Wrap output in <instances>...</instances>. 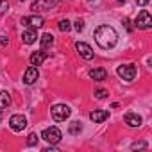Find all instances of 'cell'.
<instances>
[{
	"label": "cell",
	"instance_id": "6da1fadb",
	"mask_svg": "<svg viewBox=\"0 0 152 152\" xmlns=\"http://www.w3.org/2000/svg\"><path fill=\"white\" fill-rule=\"evenodd\" d=\"M95 41H97V45H99L100 48L109 50V48H113V47L116 45L118 34H116V31H115L113 27H109V25H100V27L95 31Z\"/></svg>",
	"mask_w": 152,
	"mask_h": 152
},
{
	"label": "cell",
	"instance_id": "7a4b0ae2",
	"mask_svg": "<svg viewBox=\"0 0 152 152\" xmlns=\"http://www.w3.org/2000/svg\"><path fill=\"white\" fill-rule=\"evenodd\" d=\"M134 25H136V29H141V31L150 29V27H152L150 13H148L147 9H141V11H140V15H138V16H136V20H134Z\"/></svg>",
	"mask_w": 152,
	"mask_h": 152
},
{
	"label": "cell",
	"instance_id": "3957f363",
	"mask_svg": "<svg viewBox=\"0 0 152 152\" xmlns=\"http://www.w3.org/2000/svg\"><path fill=\"white\" fill-rule=\"evenodd\" d=\"M50 113H52V118L56 122H63V120H66L70 116L72 109L68 106H64V104H56V106H52V111Z\"/></svg>",
	"mask_w": 152,
	"mask_h": 152
},
{
	"label": "cell",
	"instance_id": "277c9868",
	"mask_svg": "<svg viewBox=\"0 0 152 152\" xmlns=\"http://www.w3.org/2000/svg\"><path fill=\"white\" fill-rule=\"evenodd\" d=\"M61 131L57 129V127H47L43 132H41V138L45 140V141H48V143H52V145H56V143H59L61 141Z\"/></svg>",
	"mask_w": 152,
	"mask_h": 152
},
{
	"label": "cell",
	"instance_id": "5b68a950",
	"mask_svg": "<svg viewBox=\"0 0 152 152\" xmlns=\"http://www.w3.org/2000/svg\"><path fill=\"white\" fill-rule=\"evenodd\" d=\"M57 2L59 0H36V2H32L31 9L34 13H38V11H50L52 7L57 6Z\"/></svg>",
	"mask_w": 152,
	"mask_h": 152
},
{
	"label": "cell",
	"instance_id": "8992f818",
	"mask_svg": "<svg viewBox=\"0 0 152 152\" xmlns=\"http://www.w3.org/2000/svg\"><path fill=\"white\" fill-rule=\"evenodd\" d=\"M116 72L124 81H132L136 77V66L134 64H122V66H118Z\"/></svg>",
	"mask_w": 152,
	"mask_h": 152
},
{
	"label": "cell",
	"instance_id": "52a82bcc",
	"mask_svg": "<svg viewBox=\"0 0 152 152\" xmlns=\"http://www.w3.org/2000/svg\"><path fill=\"white\" fill-rule=\"evenodd\" d=\"M9 127H11L13 131L20 132V131H23V129L27 127V118H25L23 115H13V116L9 118Z\"/></svg>",
	"mask_w": 152,
	"mask_h": 152
},
{
	"label": "cell",
	"instance_id": "ba28073f",
	"mask_svg": "<svg viewBox=\"0 0 152 152\" xmlns=\"http://www.w3.org/2000/svg\"><path fill=\"white\" fill-rule=\"evenodd\" d=\"M75 48H77V52H79V56L83 57V59H86V61H90V59H93V56H95V52H93V48L88 45V43H83V41H77L75 43Z\"/></svg>",
	"mask_w": 152,
	"mask_h": 152
},
{
	"label": "cell",
	"instance_id": "9c48e42d",
	"mask_svg": "<svg viewBox=\"0 0 152 152\" xmlns=\"http://www.w3.org/2000/svg\"><path fill=\"white\" fill-rule=\"evenodd\" d=\"M22 23L25 27H32V29H38V27H43L45 20L43 16H38V15H31V16H23L22 18Z\"/></svg>",
	"mask_w": 152,
	"mask_h": 152
},
{
	"label": "cell",
	"instance_id": "30bf717a",
	"mask_svg": "<svg viewBox=\"0 0 152 152\" xmlns=\"http://www.w3.org/2000/svg\"><path fill=\"white\" fill-rule=\"evenodd\" d=\"M38 77H39L38 68H36V66H29V68L25 70V73H23V83H25V84H34V83L38 81Z\"/></svg>",
	"mask_w": 152,
	"mask_h": 152
},
{
	"label": "cell",
	"instance_id": "8fae6325",
	"mask_svg": "<svg viewBox=\"0 0 152 152\" xmlns=\"http://www.w3.org/2000/svg\"><path fill=\"white\" fill-rule=\"evenodd\" d=\"M38 39V32H36V29H25L23 31V34H22V41L25 43V45H32L34 41Z\"/></svg>",
	"mask_w": 152,
	"mask_h": 152
},
{
	"label": "cell",
	"instance_id": "7c38bea8",
	"mask_svg": "<svg viewBox=\"0 0 152 152\" xmlns=\"http://www.w3.org/2000/svg\"><path fill=\"white\" fill-rule=\"evenodd\" d=\"M106 118H109V113H107L106 109H95V111L90 113V120L95 122V124H100V122H104Z\"/></svg>",
	"mask_w": 152,
	"mask_h": 152
},
{
	"label": "cell",
	"instance_id": "4fadbf2b",
	"mask_svg": "<svg viewBox=\"0 0 152 152\" xmlns=\"http://www.w3.org/2000/svg\"><path fill=\"white\" fill-rule=\"evenodd\" d=\"M124 122L129 125V127H140L141 125V116L136 115V113H127L124 116Z\"/></svg>",
	"mask_w": 152,
	"mask_h": 152
},
{
	"label": "cell",
	"instance_id": "5bb4252c",
	"mask_svg": "<svg viewBox=\"0 0 152 152\" xmlns=\"http://www.w3.org/2000/svg\"><path fill=\"white\" fill-rule=\"evenodd\" d=\"M106 77H107V72L104 68H93V70H90V79H93V81H106Z\"/></svg>",
	"mask_w": 152,
	"mask_h": 152
},
{
	"label": "cell",
	"instance_id": "9a60e30c",
	"mask_svg": "<svg viewBox=\"0 0 152 152\" xmlns=\"http://www.w3.org/2000/svg\"><path fill=\"white\" fill-rule=\"evenodd\" d=\"M45 59H47V54H45L43 50H39V52H32V54H31V64H32V66H39Z\"/></svg>",
	"mask_w": 152,
	"mask_h": 152
},
{
	"label": "cell",
	"instance_id": "2e32d148",
	"mask_svg": "<svg viewBox=\"0 0 152 152\" xmlns=\"http://www.w3.org/2000/svg\"><path fill=\"white\" fill-rule=\"evenodd\" d=\"M52 43H54V36H52L50 32H45V34L41 36V50L52 47Z\"/></svg>",
	"mask_w": 152,
	"mask_h": 152
},
{
	"label": "cell",
	"instance_id": "e0dca14e",
	"mask_svg": "<svg viewBox=\"0 0 152 152\" xmlns=\"http://www.w3.org/2000/svg\"><path fill=\"white\" fill-rule=\"evenodd\" d=\"M9 104H11V95L7 91H0V109L9 107Z\"/></svg>",
	"mask_w": 152,
	"mask_h": 152
},
{
	"label": "cell",
	"instance_id": "ac0fdd59",
	"mask_svg": "<svg viewBox=\"0 0 152 152\" xmlns=\"http://www.w3.org/2000/svg\"><path fill=\"white\" fill-rule=\"evenodd\" d=\"M81 131H83V125H81V122H72L70 124V127H68V132L70 134H81Z\"/></svg>",
	"mask_w": 152,
	"mask_h": 152
},
{
	"label": "cell",
	"instance_id": "d6986e66",
	"mask_svg": "<svg viewBox=\"0 0 152 152\" xmlns=\"http://www.w3.org/2000/svg\"><path fill=\"white\" fill-rule=\"evenodd\" d=\"M57 29H59L61 32H68V31L72 29V25H70V22H68V20H59V23H57Z\"/></svg>",
	"mask_w": 152,
	"mask_h": 152
},
{
	"label": "cell",
	"instance_id": "ffe728a7",
	"mask_svg": "<svg viewBox=\"0 0 152 152\" xmlns=\"http://www.w3.org/2000/svg\"><path fill=\"white\" fill-rule=\"evenodd\" d=\"M7 9H9V2L7 0H0V16H2Z\"/></svg>",
	"mask_w": 152,
	"mask_h": 152
},
{
	"label": "cell",
	"instance_id": "44dd1931",
	"mask_svg": "<svg viewBox=\"0 0 152 152\" xmlns=\"http://www.w3.org/2000/svg\"><path fill=\"white\" fill-rule=\"evenodd\" d=\"M36 143H38V136H36L34 132H32V134H29V138H27V145H29V147H32V145H36Z\"/></svg>",
	"mask_w": 152,
	"mask_h": 152
},
{
	"label": "cell",
	"instance_id": "7402d4cb",
	"mask_svg": "<svg viewBox=\"0 0 152 152\" xmlns=\"http://www.w3.org/2000/svg\"><path fill=\"white\" fill-rule=\"evenodd\" d=\"M109 93H107V90H95V97L97 99H106Z\"/></svg>",
	"mask_w": 152,
	"mask_h": 152
},
{
	"label": "cell",
	"instance_id": "603a6c76",
	"mask_svg": "<svg viewBox=\"0 0 152 152\" xmlns=\"http://www.w3.org/2000/svg\"><path fill=\"white\" fill-rule=\"evenodd\" d=\"M138 148H147V143H145V141H136V143H132V150H138Z\"/></svg>",
	"mask_w": 152,
	"mask_h": 152
},
{
	"label": "cell",
	"instance_id": "cb8c5ba5",
	"mask_svg": "<svg viewBox=\"0 0 152 152\" xmlns=\"http://www.w3.org/2000/svg\"><path fill=\"white\" fill-rule=\"evenodd\" d=\"M73 27H75V31H79V32H81V31L84 29V22H83V20H77Z\"/></svg>",
	"mask_w": 152,
	"mask_h": 152
},
{
	"label": "cell",
	"instance_id": "d4e9b609",
	"mask_svg": "<svg viewBox=\"0 0 152 152\" xmlns=\"http://www.w3.org/2000/svg\"><path fill=\"white\" fill-rule=\"evenodd\" d=\"M7 45H9V38L0 36V47H7Z\"/></svg>",
	"mask_w": 152,
	"mask_h": 152
},
{
	"label": "cell",
	"instance_id": "484cf974",
	"mask_svg": "<svg viewBox=\"0 0 152 152\" xmlns=\"http://www.w3.org/2000/svg\"><path fill=\"white\" fill-rule=\"evenodd\" d=\"M124 25H125V27H127V31H129V32H131V31H132V27H131V25H129V20H127V18H125V20H124Z\"/></svg>",
	"mask_w": 152,
	"mask_h": 152
},
{
	"label": "cell",
	"instance_id": "4316f807",
	"mask_svg": "<svg viewBox=\"0 0 152 152\" xmlns=\"http://www.w3.org/2000/svg\"><path fill=\"white\" fill-rule=\"evenodd\" d=\"M136 2H138V4H140V6H147V4H148V2H150V0H136Z\"/></svg>",
	"mask_w": 152,
	"mask_h": 152
},
{
	"label": "cell",
	"instance_id": "83f0119b",
	"mask_svg": "<svg viewBox=\"0 0 152 152\" xmlns=\"http://www.w3.org/2000/svg\"><path fill=\"white\" fill-rule=\"evenodd\" d=\"M0 122H2V111H0Z\"/></svg>",
	"mask_w": 152,
	"mask_h": 152
},
{
	"label": "cell",
	"instance_id": "f1b7e54d",
	"mask_svg": "<svg viewBox=\"0 0 152 152\" xmlns=\"http://www.w3.org/2000/svg\"><path fill=\"white\" fill-rule=\"evenodd\" d=\"M118 2H125V0H118Z\"/></svg>",
	"mask_w": 152,
	"mask_h": 152
},
{
	"label": "cell",
	"instance_id": "f546056e",
	"mask_svg": "<svg viewBox=\"0 0 152 152\" xmlns=\"http://www.w3.org/2000/svg\"><path fill=\"white\" fill-rule=\"evenodd\" d=\"M18 2H23V0H18Z\"/></svg>",
	"mask_w": 152,
	"mask_h": 152
}]
</instances>
